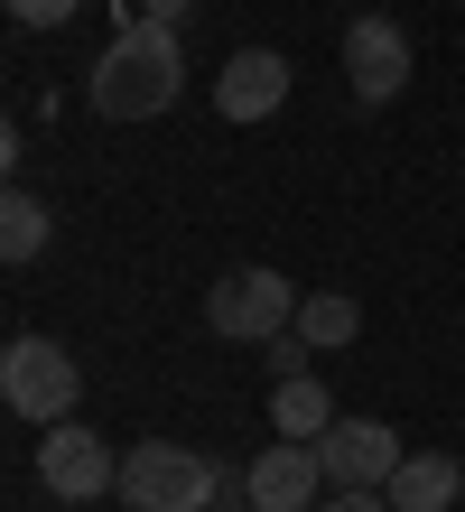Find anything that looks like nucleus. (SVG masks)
Returning a JSON list of instances; mask_svg holds the SVG:
<instances>
[{"label": "nucleus", "mask_w": 465, "mask_h": 512, "mask_svg": "<svg viewBox=\"0 0 465 512\" xmlns=\"http://www.w3.org/2000/svg\"><path fill=\"white\" fill-rule=\"evenodd\" d=\"M456 512H465V503H456Z\"/></svg>", "instance_id": "18"}, {"label": "nucleus", "mask_w": 465, "mask_h": 512, "mask_svg": "<svg viewBox=\"0 0 465 512\" xmlns=\"http://www.w3.org/2000/svg\"><path fill=\"white\" fill-rule=\"evenodd\" d=\"M345 84H354V103H391L400 84H410V38H400V19H354L345 28Z\"/></svg>", "instance_id": "8"}, {"label": "nucleus", "mask_w": 465, "mask_h": 512, "mask_svg": "<svg viewBox=\"0 0 465 512\" xmlns=\"http://www.w3.org/2000/svg\"><path fill=\"white\" fill-rule=\"evenodd\" d=\"M317 457H326V485H372V494H382L410 447H400L391 419H335V429L317 438Z\"/></svg>", "instance_id": "7"}, {"label": "nucleus", "mask_w": 465, "mask_h": 512, "mask_svg": "<svg viewBox=\"0 0 465 512\" xmlns=\"http://www.w3.org/2000/svg\"><path fill=\"white\" fill-rule=\"evenodd\" d=\"M335 391H326V373H289V382H270V429L279 438H326L335 429Z\"/></svg>", "instance_id": "11"}, {"label": "nucleus", "mask_w": 465, "mask_h": 512, "mask_svg": "<svg viewBox=\"0 0 465 512\" xmlns=\"http://www.w3.org/2000/svg\"><path fill=\"white\" fill-rule=\"evenodd\" d=\"M279 103H289V56L279 47L224 56V75H214V112H224V122H270Z\"/></svg>", "instance_id": "9"}, {"label": "nucleus", "mask_w": 465, "mask_h": 512, "mask_svg": "<svg viewBox=\"0 0 465 512\" xmlns=\"http://www.w3.org/2000/svg\"><path fill=\"white\" fill-rule=\"evenodd\" d=\"M205 326L224 345H270V336H289V326H298V289L279 280V270H252V261H242V270H224V280L205 289Z\"/></svg>", "instance_id": "4"}, {"label": "nucleus", "mask_w": 465, "mask_h": 512, "mask_svg": "<svg viewBox=\"0 0 465 512\" xmlns=\"http://www.w3.org/2000/svg\"><path fill=\"white\" fill-rule=\"evenodd\" d=\"M186 94V47L168 19H121V38L93 56V84L84 103L103 112V122H159V112Z\"/></svg>", "instance_id": "1"}, {"label": "nucleus", "mask_w": 465, "mask_h": 512, "mask_svg": "<svg viewBox=\"0 0 465 512\" xmlns=\"http://www.w3.org/2000/svg\"><path fill=\"white\" fill-rule=\"evenodd\" d=\"M38 485H47L56 503L121 494V457H112V438H93L84 419H56V429L38 438Z\"/></svg>", "instance_id": "5"}, {"label": "nucleus", "mask_w": 465, "mask_h": 512, "mask_svg": "<svg viewBox=\"0 0 465 512\" xmlns=\"http://www.w3.org/2000/svg\"><path fill=\"white\" fill-rule=\"evenodd\" d=\"M47 233H56V215H47V205L28 196V187H10V196H0V261H10V270H28V261H38V252H47Z\"/></svg>", "instance_id": "13"}, {"label": "nucleus", "mask_w": 465, "mask_h": 512, "mask_svg": "<svg viewBox=\"0 0 465 512\" xmlns=\"http://www.w3.org/2000/svg\"><path fill=\"white\" fill-rule=\"evenodd\" d=\"M382 494H391V512H456L465 503V466L447 457V447H410Z\"/></svg>", "instance_id": "10"}, {"label": "nucleus", "mask_w": 465, "mask_h": 512, "mask_svg": "<svg viewBox=\"0 0 465 512\" xmlns=\"http://www.w3.org/2000/svg\"><path fill=\"white\" fill-rule=\"evenodd\" d=\"M75 354L56 336H10V354H0V401H10V419H38V429H56V419H75Z\"/></svg>", "instance_id": "3"}, {"label": "nucleus", "mask_w": 465, "mask_h": 512, "mask_svg": "<svg viewBox=\"0 0 465 512\" xmlns=\"http://www.w3.org/2000/svg\"><path fill=\"white\" fill-rule=\"evenodd\" d=\"M75 10H84V0H10V19H19V28H66Z\"/></svg>", "instance_id": "14"}, {"label": "nucleus", "mask_w": 465, "mask_h": 512, "mask_svg": "<svg viewBox=\"0 0 465 512\" xmlns=\"http://www.w3.org/2000/svg\"><path fill=\"white\" fill-rule=\"evenodd\" d=\"M307 354H317V345H307L298 326H289V336H270V382H289V373H307Z\"/></svg>", "instance_id": "15"}, {"label": "nucleus", "mask_w": 465, "mask_h": 512, "mask_svg": "<svg viewBox=\"0 0 465 512\" xmlns=\"http://www.w3.org/2000/svg\"><path fill=\"white\" fill-rule=\"evenodd\" d=\"M298 336L317 345V354L354 345V336H363V298H354V289H307V298H298Z\"/></svg>", "instance_id": "12"}, {"label": "nucleus", "mask_w": 465, "mask_h": 512, "mask_svg": "<svg viewBox=\"0 0 465 512\" xmlns=\"http://www.w3.org/2000/svg\"><path fill=\"white\" fill-rule=\"evenodd\" d=\"M326 494V457H317V438H270L252 475H242V503L252 512H317Z\"/></svg>", "instance_id": "6"}, {"label": "nucleus", "mask_w": 465, "mask_h": 512, "mask_svg": "<svg viewBox=\"0 0 465 512\" xmlns=\"http://www.w3.org/2000/svg\"><path fill=\"white\" fill-rule=\"evenodd\" d=\"M317 512H391V494H372V485H335Z\"/></svg>", "instance_id": "16"}, {"label": "nucleus", "mask_w": 465, "mask_h": 512, "mask_svg": "<svg viewBox=\"0 0 465 512\" xmlns=\"http://www.w3.org/2000/svg\"><path fill=\"white\" fill-rule=\"evenodd\" d=\"M214 494H224V466L177 438H140L121 457V503L131 512H214Z\"/></svg>", "instance_id": "2"}, {"label": "nucleus", "mask_w": 465, "mask_h": 512, "mask_svg": "<svg viewBox=\"0 0 465 512\" xmlns=\"http://www.w3.org/2000/svg\"><path fill=\"white\" fill-rule=\"evenodd\" d=\"M186 10H196V0H140V10H131V19H168V28H177Z\"/></svg>", "instance_id": "17"}]
</instances>
